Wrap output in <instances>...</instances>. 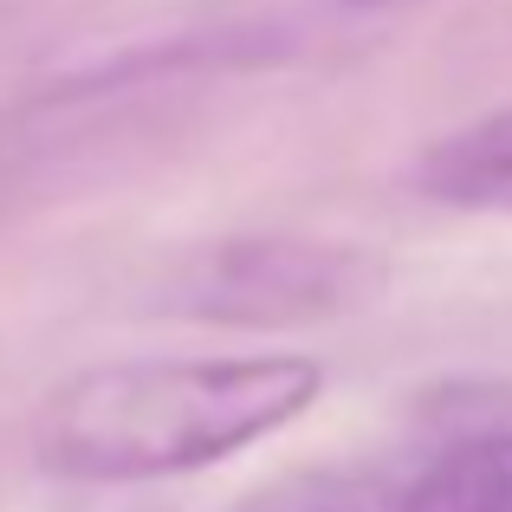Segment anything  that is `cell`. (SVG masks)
<instances>
[{
	"label": "cell",
	"mask_w": 512,
	"mask_h": 512,
	"mask_svg": "<svg viewBox=\"0 0 512 512\" xmlns=\"http://www.w3.org/2000/svg\"><path fill=\"white\" fill-rule=\"evenodd\" d=\"M415 188L461 214H512V104L428 143L415 156Z\"/></svg>",
	"instance_id": "4"
},
{
	"label": "cell",
	"mask_w": 512,
	"mask_h": 512,
	"mask_svg": "<svg viewBox=\"0 0 512 512\" xmlns=\"http://www.w3.org/2000/svg\"><path fill=\"white\" fill-rule=\"evenodd\" d=\"M396 500L402 512H512V428L396 454Z\"/></svg>",
	"instance_id": "3"
},
{
	"label": "cell",
	"mask_w": 512,
	"mask_h": 512,
	"mask_svg": "<svg viewBox=\"0 0 512 512\" xmlns=\"http://www.w3.org/2000/svg\"><path fill=\"white\" fill-rule=\"evenodd\" d=\"M376 260L312 240H227L169 279V312L221 325H305L338 318L376 292Z\"/></svg>",
	"instance_id": "2"
},
{
	"label": "cell",
	"mask_w": 512,
	"mask_h": 512,
	"mask_svg": "<svg viewBox=\"0 0 512 512\" xmlns=\"http://www.w3.org/2000/svg\"><path fill=\"white\" fill-rule=\"evenodd\" d=\"M325 396V363L299 350L247 357H124L78 370L39 402L33 461L78 487L175 480L292 428Z\"/></svg>",
	"instance_id": "1"
},
{
	"label": "cell",
	"mask_w": 512,
	"mask_h": 512,
	"mask_svg": "<svg viewBox=\"0 0 512 512\" xmlns=\"http://www.w3.org/2000/svg\"><path fill=\"white\" fill-rule=\"evenodd\" d=\"M234 512H402V500H396V454L279 474V480H266V487H253Z\"/></svg>",
	"instance_id": "5"
},
{
	"label": "cell",
	"mask_w": 512,
	"mask_h": 512,
	"mask_svg": "<svg viewBox=\"0 0 512 512\" xmlns=\"http://www.w3.org/2000/svg\"><path fill=\"white\" fill-rule=\"evenodd\" d=\"M331 7H350V13H396V7H415V0H331Z\"/></svg>",
	"instance_id": "6"
}]
</instances>
